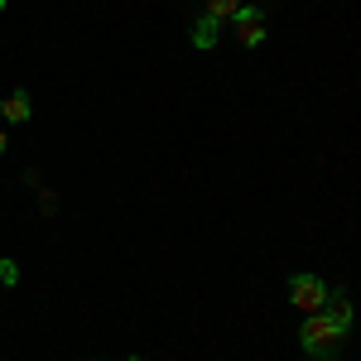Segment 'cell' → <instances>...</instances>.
<instances>
[{
	"instance_id": "6da1fadb",
	"label": "cell",
	"mask_w": 361,
	"mask_h": 361,
	"mask_svg": "<svg viewBox=\"0 0 361 361\" xmlns=\"http://www.w3.org/2000/svg\"><path fill=\"white\" fill-rule=\"evenodd\" d=\"M299 347L313 361H333L347 347V328H337L328 313H304V328H299Z\"/></svg>"
},
{
	"instance_id": "7a4b0ae2",
	"label": "cell",
	"mask_w": 361,
	"mask_h": 361,
	"mask_svg": "<svg viewBox=\"0 0 361 361\" xmlns=\"http://www.w3.org/2000/svg\"><path fill=\"white\" fill-rule=\"evenodd\" d=\"M226 25H231V34H236V44H246V49H260V44H265V34H270V20H265V10H260V5H241Z\"/></svg>"
},
{
	"instance_id": "3957f363",
	"label": "cell",
	"mask_w": 361,
	"mask_h": 361,
	"mask_svg": "<svg viewBox=\"0 0 361 361\" xmlns=\"http://www.w3.org/2000/svg\"><path fill=\"white\" fill-rule=\"evenodd\" d=\"M289 304L304 308V313H323V304H328V284L318 275H294L289 279Z\"/></svg>"
},
{
	"instance_id": "277c9868",
	"label": "cell",
	"mask_w": 361,
	"mask_h": 361,
	"mask_svg": "<svg viewBox=\"0 0 361 361\" xmlns=\"http://www.w3.org/2000/svg\"><path fill=\"white\" fill-rule=\"evenodd\" d=\"M323 313L333 318L337 328H347V333H352V318H357V308H352V294H347V289H328V304H323Z\"/></svg>"
},
{
	"instance_id": "5b68a950",
	"label": "cell",
	"mask_w": 361,
	"mask_h": 361,
	"mask_svg": "<svg viewBox=\"0 0 361 361\" xmlns=\"http://www.w3.org/2000/svg\"><path fill=\"white\" fill-rule=\"evenodd\" d=\"M29 111H34V102H29L25 87H20V92H10V97L0 102V121H5V126H25Z\"/></svg>"
},
{
	"instance_id": "8992f818",
	"label": "cell",
	"mask_w": 361,
	"mask_h": 361,
	"mask_svg": "<svg viewBox=\"0 0 361 361\" xmlns=\"http://www.w3.org/2000/svg\"><path fill=\"white\" fill-rule=\"evenodd\" d=\"M217 20H212V15H202V20H197L193 25V49H212V44H217Z\"/></svg>"
},
{
	"instance_id": "52a82bcc",
	"label": "cell",
	"mask_w": 361,
	"mask_h": 361,
	"mask_svg": "<svg viewBox=\"0 0 361 361\" xmlns=\"http://www.w3.org/2000/svg\"><path fill=\"white\" fill-rule=\"evenodd\" d=\"M202 5H207V10H202V15H212V20H217V25H226V20H231V15H236V10H241V0H202Z\"/></svg>"
},
{
	"instance_id": "ba28073f",
	"label": "cell",
	"mask_w": 361,
	"mask_h": 361,
	"mask_svg": "<svg viewBox=\"0 0 361 361\" xmlns=\"http://www.w3.org/2000/svg\"><path fill=\"white\" fill-rule=\"evenodd\" d=\"M0 284H20V265L0 255Z\"/></svg>"
},
{
	"instance_id": "9c48e42d",
	"label": "cell",
	"mask_w": 361,
	"mask_h": 361,
	"mask_svg": "<svg viewBox=\"0 0 361 361\" xmlns=\"http://www.w3.org/2000/svg\"><path fill=\"white\" fill-rule=\"evenodd\" d=\"M5 145H10V140H5V126H0V154H5Z\"/></svg>"
},
{
	"instance_id": "30bf717a",
	"label": "cell",
	"mask_w": 361,
	"mask_h": 361,
	"mask_svg": "<svg viewBox=\"0 0 361 361\" xmlns=\"http://www.w3.org/2000/svg\"><path fill=\"white\" fill-rule=\"evenodd\" d=\"M126 361H145V357H126Z\"/></svg>"
},
{
	"instance_id": "8fae6325",
	"label": "cell",
	"mask_w": 361,
	"mask_h": 361,
	"mask_svg": "<svg viewBox=\"0 0 361 361\" xmlns=\"http://www.w3.org/2000/svg\"><path fill=\"white\" fill-rule=\"evenodd\" d=\"M0 10H5V0H0Z\"/></svg>"
}]
</instances>
